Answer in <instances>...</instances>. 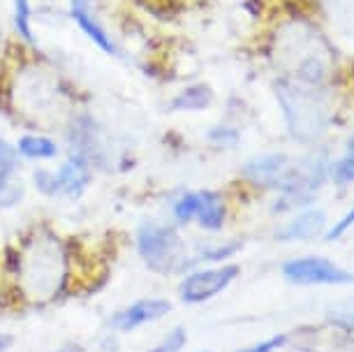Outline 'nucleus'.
I'll list each match as a JSON object with an SVG mask.
<instances>
[{
  "mask_svg": "<svg viewBox=\"0 0 354 352\" xmlns=\"http://www.w3.org/2000/svg\"><path fill=\"white\" fill-rule=\"evenodd\" d=\"M10 345H12V336H8V334H0V352L10 350Z\"/></svg>",
  "mask_w": 354,
  "mask_h": 352,
  "instance_id": "nucleus-24",
  "label": "nucleus"
},
{
  "mask_svg": "<svg viewBox=\"0 0 354 352\" xmlns=\"http://www.w3.org/2000/svg\"><path fill=\"white\" fill-rule=\"evenodd\" d=\"M326 214L319 209H304L278 232V241H313L324 232Z\"/></svg>",
  "mask_w": 354,
  "mask_h": 352,
  "instance_id": "nucleus-8",
  "label": "nucleus"
},
{
  "mask_svg": "<svg viewBox=\"0 0 354 352\" xmlns=\"http://www.w3.org/2000/svg\"><path fill=\"white\" fill-rule=\"evenodd\" d=\"M70 10H72V19L77 21L82 33L97 49L106 51V54H116L113 39L104 30V26L95 19V15H93V0H70Z\"/></svg>",
  "mask_w": 354,
  "mask_h": 352,
  "instance_id": "nucleus-7",
  "label": "nucleus"
},
{
  "mask_svg": "<svg viewBox=\"0 0 354 352\" xmlns=\"http://www.w3.org/2000/svg\"><path fill=\"white\" fill-rule=\"evenodd\" d=\"M331 181L336 185H350L354 183V135L347 139L345 144V156L333 165L329 172Z\"/></svg>",
  "mask_w": 354,
  "mask_h": 352,
  "instance_id": "nucleus-13",
  "label": "nucleus"
},
{
  "mask_svg": "<svg viewBox=\"0 0 354 352\" xmlns=\"http://www.w3.org/2000/svg\"><path fill=\"white\" fill-rule=\"evenodd\" d=\"M197 223L209 232H220L227 223V207L223 197L218 192L202 190L199 192V211H197Z\"/></svg>",
  "mask_w": 354,
  "mask_h": 352,
  "instance_id": "nucleus-10",
  "label": "nucleus"
},
{
  "mask_svg": "<svg viewBox=\"0 0 354 352\" xmlns=\"http://www.w3.org/2000/svg\"><path fill=\"white\" fill-rule=\"evenodd\" d=\"M15 5V24H17V30L26 42L35 44V33H32V24H30V17H32V5L30 0H12Z\"/></svg>",
  "mask_w": 354,
  "mask_h": 352,
  "instance_id": "nucleus-15",
  "label": "nucleus"
},
{
  "mask_svg": "<svg viewBox=\"0 0 354 352\" xmlns=\"http://www.w3.org/2000/svg\"><path fill=\"white\" fill-rule=\"evenodd\" d=\"M137 250L142 260L153 271L169 274V271L188 269L192 260L185 257V246L178 232L171 228H162L156 223H144L137 232Z\"/></svg>",
  "mask_w": 354,
  "mask_h": 352,
  "instance_id": "nucleus-1",
  "label": "nucleus"
},
{
  "mask_svg": "<svg viewBox=\"0 0 354 352\" xmlns=\"http://www.w3.org/2000/svg\"><path fill=\"white\" fill-rule=\"evenodd\" d=\"M188 343V334H185L183 327H174L169 334H167L162 341H160L156 348H151L149 352H181Z\"/></svg>",
  "mask_w": 354,
  "mask_h": 352,
  "instance_id": "nucleus-17",
  "label": "nucleus"
},
{
  "mask_svg": "<svg viewBox=\"0 0 354 352\" xmlns=\"http://www.w3.org/2000/svg\"><path fill=\"white\" fill-rule=\"evenodd\" d=\"M241 248V241H227L220 246H204L202 248V260L209 262H223L227 257H232L234 253H239Z\"/></svg>",
  "mask_w": 354,
  "mask_h": 352,
  "instance_id": "nucleus-18",
  "label": "nucleus"
},
{
  "mask_svg": "<svg viewBox=\"0 0 354 352\" xmlns=\"http://www.w3.org/2000/svg\"><path fill=\"white\" fill-rule=\"evenodd\" d=\"M352 228H354V204L347 209V214H343V218H340V221L326 232V241H338V239L345 237Z\"/></svg>",
  "mask_w": 354,
  "mask_h": 352,
  "instance_id": "nucleus-21",
  "label": "nucleus"
},
{
  "mask_svg": "<svg viewBox=\"0 0 354 352\" xmlns=\"http://www.w3.org/2000/svg\"><path fill=\"white\" fill-rule=\"evenodd\" d=\"M171 311V304L167 299H139V302L130 304L128 308L118 311L109 320V327L116 331H132L142 327L146 322L160 320Z\"/></svg>",
  "mask_w": 354,
  "mask_h": 352,
  "instance_id": "nucleus-6",
  "label": "nucleus"
},
{
  "mask_svg": "<svg viewBox=\"0 0 354 352\" xmlns=\"http://www.w3.org/2000/svg\"><path fill=\"white\" fill-rule=\"evenodd\" d=\"M17 154L30 160H49L56 158L58 146L53 144V139L42 137V135H24L17 144Z\"/></svg>",
  "mask_w": 354,
  "mask_h": 352,
  "instance_id": "nucleus-11",
  "label": "nucleus"
},
{
  "mask_svg": "<svg viewBox=\"0 0 354 352\" xmlns=\"http://www.w3.org/2000/svg\"><path fill=\"white\" fill-rule=\"evenodd\" d=\"M283 278L297 288H338V285H352L354 274L343 269L329 257L306 255L294 257L283 264Z\"/></svg>",
  "mask_w": 354,
  "mask_h": 352,
  "instance_id": "nucleus-3",
  "label": "nucleus"
},
{
  "mask_svg": "<svg viewBox=\"0 0 354 352\" xmlns=\"http://www.w3.org/2000/svg\"><path fill=\"white\" fill-rule=\"evenodd\" d=\"M209 139L218 146H236L239 144V132L230 128V125H216L209 130Z\"/></svg>",
  "mask_w": 354,
  "mask_h": 352,
  "instance_id": "nucleus-19",
  "label": "nucleus"
},
{
  "mask_svg": "<svg viewBox=\"0 0 354 352\" xmlns=\"http://www.w3.org/2000/svg\"><path fill=\"white\" fill-rule=\"evenodd\" d=\"M199 211V192H188L174 204V218L178 223H190Z\"/></svg>",
  "mask_w": 354,
  "mask_h": 352,
  "instance_id": "nucleus-16",
  "label": "nucleus"
},
{
  "mask_svg": "<svg viewBox=\"0 0 354 352\" xmlns=\"http://www.w3.org/2000/svg\"><path fill=\"white\" fill-rule=\"evenodd\" d=\"M213 102V91L206 84H195L188 86L181 95L174 98L171 109L176 111H202Z\"/></svg>",
  "mask_w": 354,
  "mask_h": 352,
  "instance_id": "nucleus-12",
  "label": "nucleus"
},
{
  "mask_svg": "<svg viewBox=\"0 0 354 352\" xmlns=\"http://www.w3.org/2000/svg\"><path fill=\"white\" fill-rule=\"evenodd\" d=\"M12 174H15V172L0 169V211L17 207V204L24 199V185Z\"/></svg>",
  "mask_w": 354,
  "mask_h": 352,
  "instance_id": "nucleus-14",
  "label": "nucleus"
},
{
  "mask_svg": "<svg viewBox=\"0 0 354 352\" xmlns=\"http://www.w3.org/2000/svg\"><path fill=\"white\" fill-rule=\"evenodd\" d=\"M287 341H290V336L287 334H276V336L266 338V341H259L255 345H248V348H241L236 352H276V350L283 348Z\"/></svg>",
  "mask_w": 354,
  "mask_h": 352,
  "instance_id": "nucleus-20",
  "label": "nucleus"
},
{
  "mask_svg": "<svg viewBox=\"0 0 354 352\" xmlns=\"http://www.w3.org/2000/svg\"><path fill=\"white\" fill-rule=\"evenodd\" d=\"M285 107L290 132L297 137V142H313L315 137L322 135L324 130V116L319 114L317 104L306 100L301 93L287 89L285 95H280Z\"/></svg>",
  "mask_w": 354,
  "mask_h": 352,
  "instance_id": "nucleus-5",
  "label": "nucleus"
},
{
  "mask_svg": "<svg viewBox=\"0 0 354 352\" xmlns=\"http://www.w3.org/2000/svg\"><path fill=\"white\" fill-rule=\"evenodd\" d=\"M35 185L42 195H49V197L58 195V181H56V174H51V172L37 169L35 172Z\"/></svg>",
  "mask_w": 354,
  "mask_h": 352,
  "instance_id": "nucleus-22",
  "label": "nucleus"
},
{
  "mask_svg": "<svg viewBox=\"0 0 354 352\" xmlns=\"http://www.w3.org/2000/svg\"><path fill=\"white\" fill-rule=\"evenodd\" d=\"M241 274V269L236 264H223L216 269H202L192 271L183 278L178 295L185 304H204L211 302L213 297H218L220 292H225L230 285L236 281V276Z\"/></svg>",
  "mask_w": 354,
  "mask_h": 352,
  "instance_id": "nucleus-4",
  "label": "nucleus"
},
{
  "mask_svg": "<svg viewBox=\"0 0 354 352\" xmlns=\"http://www.w3.org/2000/svg\"><path fill=\"white\" fill-rule=\"evenodd\" d=\"M19 165V158H17V151L0 137V169L3 172H15Z\"/></svg>",
  "mask_w": 354,
  "mask_h": 352,
  "instance_id": "nucleus-23",
  "label": "nucleus"
},
{
  "mask_svg": "<svg viewBox=\"0 0 354 352\" xmlns=\"http://www.w3.org/2000/svg\"><path fill=\"white\" fill-rule=\"evenodd\" d=\"M65 255L56 241H46L32 250L28 264H26L24 278L30 288V295H37V302L51 299L65 283ZM26 288V290H28Z\"/></svg>",
  "mask_w": 354,
  "mask_h": 352,
  "instance_id": "nucleus-2",
  "label": "nucleus"
},
{
  "mask_svg": "<svg viewBox=\"0 0 354 352\" xmlns=\"http://www.w3.org/2000/svg\"><path fill=\"white\" fill-rule=\"evenodd\" d=\"M56 181H58V195H70L79 197L84 195L86 185L91 181V165L84 156H72L68 158L61 169L56 172Z\"/></svg>",
  "mask_w": 354,
  "mask_h": 352,
  "instance_id": "nucleus-9",
  "label": "nucleus"
}]
</instances>
